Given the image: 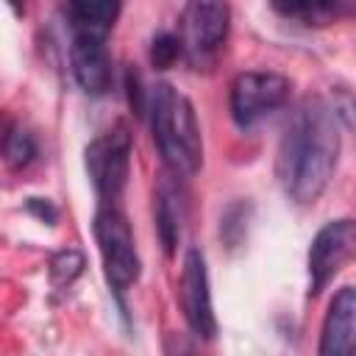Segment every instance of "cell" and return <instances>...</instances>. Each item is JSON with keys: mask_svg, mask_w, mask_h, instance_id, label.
<instances>
[{"mask_svg": "<svg viewBox=\"0 0 356 356\" xmlns=\"http://www.w3.org/2000/svg\"><path fill=\"white\" fill-rule=\"evenodd\" d=\"M339 156V114L323 100H306L289 120L275 175L295 203H314L328 186Z\"/></svg>", "mask_w": 356, "mask_h": 356, "instance_id": "cell-1", "label": "cell"}, {"mask_svg": "<svg viewBox=\"0 0 356 356\" xmlns=\"http://www.w3.org/2000/svg\"><path fill=\"white\" fill-rule=\"evenodd\" d=\"M150 125L156 147L175 178H189L203 164V139L195 108L186 95L170 83H156L150 89Z\"/></svg>", "mask_w": 356, "mask_h": 356, "instance_id": "cell-2", "label": "cell"}, {"mask_svg": "<svg viewBox=\"0 0 356 356\" xmlns=\"http://www.w3.org/2000/svg\"><path fill=\"white\" fill-rule=\"evenodd\" d=\"M86 172L106 206H114L128 184L131 172V134L125 125H114L86 147Z\"/></svg>", "mask_w": 356, "mask_h": 356, "instance_id": "cell-3", "label": "cell"}, {"mask_svg": "<svg viewBox=\"0 0 356 356\" xmlns=\"http://www.w3.org/2000/svg\"><path fill=\"white\" fill-rule=\"evenodd\" d=\"M95 239L100 248V259H103V270H106L108 284L117 292L128 289L139 278L142 264H139L131 225L117 206L103 203V209L95 217Z\"/></svg>", "mask_w": 356, "mask_h": 356, "instance_id": "cell-4", "label": "cell"}, {"mask_svg": "<svg viewBox=\"0 0 356 356\" xmlns=\"http://www.w3.org/2000/svg\"><path fill=\"white\" fill-rule=\"evenodd\" d=\"M228 0H186L181 14V44L192 64H206L228 39Z\"/></svg>", "mask_w": 356, "mask_h": 356, "instance_id": "cell-5", "label": "cell"}, {"mask_svg": "<svg viewBox=\"0 0 356 356\" xmlns=\"http://www.w3.org/2000/svg\"><path fill=\"white\" fill-rule=\"evenodd\" d=\"M356 256V220L325 222L309 248V295H320L334 275Z\"/></svg>", "mask_w": 356, "mask_h": 356, "instance_id": "cell-6", "label": "cell"}, {"mask_svg": "<svg viewBox=\"0 0 356 356\" xmlns=\"http://www.w3.org/2000/svg\"><path fill=\"white\" fill-rule=\"evenodd\" d=\"M289 97V81L278 72H242L231 83V117L239 128H250Z\"/></svg>", "mask_w": 356, "mask_h": 356, "instance_id": "cell-7", "label": "cell"}, {"mask_svg": "<svg viewBox=\"0 0 356 356\" xmlns=\"http://www.w3.org/2000/svg\"><path fill=\"white\" fill-rule=\"evenodd\" d=\"M181 309L189 323V328L203 337L214 339L217 334V317L211 306V289H209V273H206V259L197 248H189L184 256L181 267Z\"/></svg>", "mask_w": 356, "mask_h": 356, "instance_id": "cell-8", "label": "cell"}, {"mask_svg": "<svg viewBox=\"0 0 356 356\" xmlns=\"http://www.w3.org/2000/svg\"><path fill=\"white\" fill-rule=\"evenodd\" d=\"M70 67L78 86L86 95H103L111 86V58L103 36L72 33L70 44Z\"/></svg>", "mask_w": 356, "mask_h": 356, "instance_id": "cell-9", "label": "cell"}, {"mask_svg": "<svg viewBox=\"0 0 356 356\" xmlns=\"http://www.w3.org/2000/svg\"><path fill=\"white\" fill-rule=\"evenodd\" d=\"M317 350L323 356L356 353V286H342L328 303Z\"/></svg>", "mask_w": 356, "mask_h": 356, "instance_id": "cell-10", "label": "cell"}, {"mask_svg": "<svg viewBox=\"0 0 356 356\" xmlns=\"http://www.w3.org/2000/svg\"><path fill=\"white\" fill-rule=\"evenodd\" d=\"M175 175L170 172L156 192V222H159V236L164 250L172 256L178 239H181V228H184V195L178 189V184L172 181Z\"/></svg>", "mask_w": 356, "mask_h": 356, "instance_id": "cell-11", "label": "cell"}, {"mask_svg": "<svg viewBox=\"0 0 356 356\" xmlns=\"http://www.w3.org/2000/svg\"><path fill=\"white\" fill-rule=\"evenodd\" d=\"M122 0H67V17L72 22V33L103 36L114 28Z\"/></svg>", "mask_w": 356, "mask_h": 356, "instance_id": "cell-12", "label": "cell"}, {"mask_svg": "<svg viewBox=\"0 0 356 356\" xmlns=\"http://www.w3.org/2000/svg\"><path fill=\"white\" fill-rule=\"evenodd\" d=\"M270 6L284 19H295L303 25H325L348 8V0H270Z\"/></svg>", "mask_w": 356, "mask_h": 356, "instance_id": "cell-13", "label": "cell"}, {"mask_svg": "<svg viewBox=\"0 0 356 356\" xmlns=\"http://www.w3.org/2000/svg\"><path fill=\"white\" fill-rule=\"evenodd\" d=\"M3 153H6L8 167L22 170V167H28V164L33 161V156H36V145H33V139H31L28 131L11 125L8 134H6V139H3Z\"/></svg>", "mask_w": 356, "mask_h": 356, "instance_id": "cell-14", "label": "cell"}, {"mask_svg": "<svg viewBox=\"0 0 356 356\" xmlns=\"http://www.w3.org/2000/svg\"><path fill=\"white\" fill-rule=\"evenodd\" d=\"M83 270V256L78 250H61L50 259V281L56 286H70Z\"/></svg>", "mask_w": 356, "mask_h": 356, "instance_id": "cell-15", "label": "cell"}, {"mask_svg": "<svg viewBox=\"0 0 356 356\" xmlns=\"http://www.w3.org/2000/svg\"><path fill=\"white\" fill-rule=\"evenodd\" d=\"M184 53V44H181V36H172V33H159L153 39V47H150V58L159 70H167L178 56Z\"/></svg>", "mask_w": 356, "mask_h": 356, "instance_id": "cell-16", "label": "cell"}, {"mask_svg": "<svg viewBox=\"0 0 356 356\" xmlns=\"http://www.w3.org/2000/svg\"><path fill=\"white\" fill-rule=\"evenodd\" d=\"M28 209H31L33 214H39L44 222H53V220H56V209H53L47 200H42V197H31V200H28Z\"/></svg>", "mask_w": 356, "mask_h": 356, "instance_id": "cell-17", "label": "cell"}, {"mask_svg": "<svg viewBox=\"0 0 356 356\" xmlns=\"http://www.w3.org/2000/svg\"><path fill=\"white\" fill-rule=\"evenodd\" d=\"M8 6H11L17 14H22V0H8Z\"/></svg>", "mask_w": 356, "mask_h": 356, "instance_id": "cell-18", "label": "cell"}]
</instances>
